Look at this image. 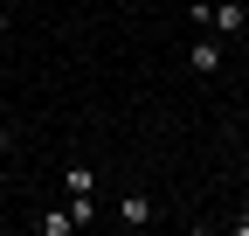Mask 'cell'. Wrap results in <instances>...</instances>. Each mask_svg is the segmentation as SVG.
<instances>
[{
    "mask_svg": "<svg viewBox=\"0 0 249 236\" xmlns=\"http://www.w3.org/2000/svg\"><path fill=\"white\" fill-rule=\"evenodd\" d=\"M187 70H194V77H214V70H222V42H214V35H201L194 49H187Z\"/></svg>",
    "mask_w": 249,
    "mask_h": 236,
    "instance_id": "cell-1",
    "label": "cell"
},
{
    "mask_svg": "<svg viewBox=\"0 0 249 236\" xmlns=\"http://www.w3.org/2000/svg\"><path fill=\"white\" fill-rule=\"evenodd\" d=\"M208 28H222V35H242V7L222 0V7H208Z\"/></svg>",
    "mask_w": 249,
    "mask_h": 236,
    "instance_id": "cell-2",
    "label": "cell"
},
{
    "mask_svg": "<svg viewBox=\"0 0 249 236\" xmlns=\"http://www.w3.org/2000/svg\"><path fill=\"white\" fill-rule=\"evenodd\" d=\"M118 216L139 229V222H152V201H145V195H124V209H118Z\"/></svg>",
    "mask_w": 249,
    "mask_h": 236,
    "instance_id": "cell-3",
    "label": "cell"
},
{
    "mask_svg": "<svg viewBox=\"0 0 249 236\" xmlns=\"http://www.w3.org/2000/svg\"><path fill=\"white\" fill-rule=\"evenodd\" d=\"M35 229H42V236H70V229H76V216H70V209H55V216H42Z\"/></svg>",
    "mask_w": 249,
    "mask_h": 236,
    "instance_id": "cell-4",
    "label": "cell"
},
{
    "mask_svg": "<svg viewBox=\"0 0 249 236\" xmlns=\"http://www.w3.org/2000/svg\"><path fill=\"white\" fill-rule=\"evenodd\" d=\"M7 146H14V132H7V125H0V153H7Z\"/></svg>",
    "mask_w": 249,
    "mask_h": 236,
    "instance_id": "cell-5",
    "label": "cell"
},
{
    "mask_svg": "<svg viewBox=\"0 0 249 236\" xmlns=\"http://www.w3.org/2000/svg\"><path fill=\"white\" fill-rule=\"evenodd\" d=\"M242 160H249V118H242Z\"/></svg>",
    "mask_w": 249,
    "mask_h": 236,
    "instance_id": "cell-6",
    "label": "cell"
},
{
    "mask_svg": "<svg viewBox=\"0 0 249 236\" xmlns=\"http://www.w3.org/2000/svg\"><path fill=\"white\" fill-rule=\"evenodd\" d=\"M14 7H28V0H14Z\"/></svg>",
    "mask_w": 249,
    "mask_h": 236,
    "instance_id": "cell-7",
    "label": "cell"
}]
</instances>
